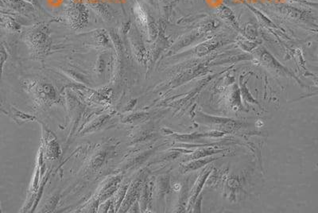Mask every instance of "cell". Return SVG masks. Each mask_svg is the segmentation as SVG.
Returning a JSON list of instances; mask_svg holds the SVG:
<instances>
[{
	"instance_id": "6da1fadb",
	"label": "cell",
	"mask_w": 318,
	"mask_h": 213,
	"mask_svg": "<svg viewBox=\"0 0 318 213\" xmlns=\"http://www.w3.org/2000/svg\"><path fill=\"white\" fill-rule=\"evenodd\" d=\"M65 15L73 28L84 27L89 20V12L85 6L76 0L69 1L65 10Z\"/></svg>"
},
{
	"instance_id": "7a4b0ae2",
	"label": "cell",
	"mask_w": 318,
	"mask_h": 213,
	"mask_svg": "<svg viewBox=\"0 0 318 213\" xmlns=\"http://www.w3.org/2000/svg\"><path fill=\"white\" fill-rule=\"evenodd\" d=\"M1 4L16 13L30 14L35 11L33 6L25 2L24 0H1Z\"/></svg>"
},
{
	"instance_id": "3957f363",
	"label": "cell",
	"mask_w": 318,
	"mask_h": 213,
	"mask_svg": "<svg viewBox=\"0 0 318 213\" xmlns=\"http://www.w3.org/2000/svg\"><path fill=\"white\" fill-rule=\"evenodd\" d=\"M206 171H204V173H202L201 176H200V178L197 180L196 181V186L194 187V191H193L192 193V197H191V200H194V199L196 198V196L198 194V192H200V190H201L202 186H203V183L205 182V180H206V177H207L208 174L209 173H206Z\"/></svg>"
},
{
	"instance_id": "277c9868",
	"label": "cell",
	"mask_w": 318,
	"mask_h": 213,
	"mask_svg": "<svg viewBox=\"0 0 318 213\" xmlns=\"http://www.w3.org/2000/svg\"><path fill=\"white\" fill-rule=\"evenodd\" d=\"M25 2L28 3L31 5L33 6L34 8L38 10H42V6L38 0H24Z\"/></svg>"
},
{
	"instance_id": "5b68a950",
	"label": "cell",
	"mask_w": 318,
	"mask_h": 213,
	"mask_svg": "<svg viewBox=\"0 0 318 213\" xmlns=\"http://www.w3.org/2000/svg\"><path fill=\"white\" fill-rule=\"evenodd\" d=\"M317 167H318V165H317Z\"/></svg>"
}]
</instances>
